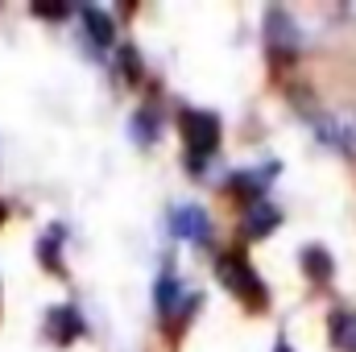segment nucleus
Segmentation results:
<instances>
[{
	"mask_svg": "<svg viewBox=\"0 0 356 352\" xmlns=\"http://www.w3.org/2000/svg\"><path fill=\"white\" fill-rule=\"evenodd\" d=\"M182 137H186V154H191V162L199 170V162L207 154H216V145H220V120L211 112L191 108V112H182Z\"/></svg>",
	"mask_w": 356,
	"mask_h": 352,
	"instance_id": "nucleus-1",
	"label": "nucleus"
},
{
	"mask_svg": "<svg viewBox=\"0 0 356 352\" xmlns=\"http://www.w3.org/2000/svg\"><path fill=\"white\" fill-rule=\"evenodd\" d=\"M220 282L236 294V298H245L249 307H266V286H261V278L249 269L245 257H220Z\"/></svg>",
	"mask_w": 356,
	"mask_h": 352,
	"instance_id": "nucleus-2",
	"label": "nucleus"
},
{
	"mask_svg": "<svg viewBox=\"0 0 356 352\" xmlns=\"http://www.w3.org/2000/svg\"><path fill=\"white\" fill-rule=\"evenodd\" d=\"M319 141L356 158V108H332L327 116H319Z\"/></svg>",
	"mask_w": 356,
	"mask_h": 352,
	"instance_id": "nucleus-3",
	"label": "nucleus"
},
{
	"mask_svg": "<svg viewBox=\"0 0 356 352\" xmlns=\"http://www.w3.org/2000/svg\"><path fill=\"white\" fill-rule=\"evenodd\" d=\"M170 228H175L182 241H195V245H203V241H207V232H211L207 211H203V207H195V203H182V207L170 211Z\"/></svg>",
	"mask_w": 356,
	"mask_h": 352,
	"instance_id": "nucleus-4",
	"label": "nucleus"
},
{
	"mask_svg": "<svg viewBox=\"0 0 356 352\" xmlns=\"http://www.w3.org/2000/svg\"><path fill=\"white\" fill-rule=\"evenodd\" d=\"M269 46H273V54H294V46H298V33H294V21L282 13V8H269Z\"/></svg>",
	"mask_w": 356,
	"mask_h": 352,
	"instance_id": "nucleus-5",
	"label": "nucleus"
},
{
	"mask_svg": "<svg viewBox=\"0 0 356 352\" xmlns=\"http://www.w3.org/2000/svg\"><path fill=\"white\" fill-rule=\"evenodd\" d=\"M332 344L340 352H356V311H336L332 315Z\"/></svg>",
	"mask_w": 356,
	"mask_h": 352,
	"instance_id": "nucleus-6",
	"label": "nucleus"
},
{
	"mask_svg": "<svg viewBox=\"0 0 356 352\" xmlns=\"http://www.w3.org/2000/svg\"><path fill=\"white\" fill-rule=\"evenodd\" d=\"M83 21H88V33L95 46H108L112 42V21H108V13H99V8H88L83 13Z\"/></svg>",
	"mask_w": 356,
	"mask_h": 352,
	"instance_id": "nucleus-7",
	"label": "nucleus"
},
{
	"mask_svg": "<svg viewBox=\"0 0 356 352\" xmlns=\"http://www.w3.org/2000/svg\"><path fill=\"white\" fill-rule=\"evenodd\" d=\"M273 224H277V211L269 207L266 199H257V207L249 211V232H253V237H269Z\"/></svg>",
	"mask_w": 356,
	"mask_h": 352,
	"instance_id": "nucleus-8",
	"label": "nucleus"
},
{
	"mask_svg": "<svg viewBox=\"0 0 356 352\" xmlns=\"http://www.w3.org/2000/svg\"><path fill=\"white\" fill-rule=\"evenodd\" d=\"M302 262H307V273H311V278H332V257H327L323 249H307Z\"/></svg>",
	"mask_w": 356,
	"mask_h": 352,
	"instance_id": "nucleus-9",
	"label": "nucleus"
}]
</instances>
